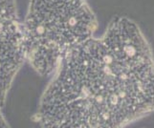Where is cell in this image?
<instances>
[{
	"label": "cell",
	"mask_w": 154,
	"mask_h": 128,
	"mask_svg": "<svg viewBox=\"0 0 154 128\" xmlns=\"http://www.w3.org/2000/svg\"><path fill=\"white\" fill-rule=\"evenodd\" d=\"M34 120L40 128H125L154 112V57L138 24L114 17L57 64Z\"/></svg>",
	"instance_id": "cell-1"
},
{
	"label": "cell",
	"mask_w": 154,
	"mask_h": 128,
	"mask_svg": "<svg viewBox=\"0 0 154 128\" xmlns=\"http://www.w3.org/2000/svg\"><path fill=\"white\" fill-rule=\"evenodd\" d=\"M96 14L87 0H29L22 20L26 62L41 77L95 35Z\"/></svg>",
	"instance_id": "cell-2"
},
{
	"label": "cell",
	"mask_w": 154,
	"mask_h": 128,
	"mask_svg": "<svg viewBox=\"0 0 154 128\" xmlns=\"http://www.w3.org/2000/svg\"><path fill=\"white\" fill-rule=\"evenodd\" d=\"M25 62L22 20L17 0H0V109Z\"/></svg>",
	"instance_id": "cell-3"
},
{
	"label": "cell",
	"mask_w": 154,
	"mask_h": 128,
	"mask_svg": "<svg viewBox=\"0 0 154 128\" xmlns=\"http://www.w3.org/2000/svg\"><path fill=\"white\" fill-rule=\"evenodd\" d=\"M2 109H0V128H11L9 123L7 122L6 119L4 118V116L1 112Z\"/></svg>",
	"instance_id": "cell-4"
}]
</instances>
